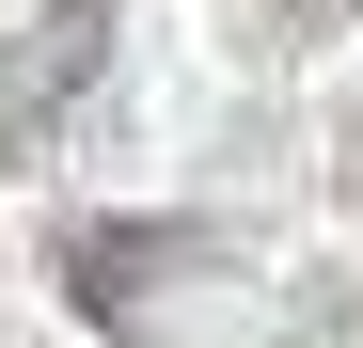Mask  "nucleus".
Masks as SVG:
<instances>
[{
	"label": "nucleus",
	"mask_w": 363,
	"mask_h": 348,
	"mask_svg": "<svg viewBox=\"0 0 363 348\" xmlns=\"http://www.w3.org/2000/svg\"><path fill=\"white\" fill-rule=\"evenodd\" d=\"M363 0H253V48H332Z\"/></svg>",
	"instance_id": "nucleus-3"
},
{
	"label": "nucleus",
	"mask_w": 363,
	"mask_h": 348,
	"mask_svg": "<svg viewBox=\"0 0 363 348\" xmlns=\"http://www.w3.org/2000/svg\"><path fill=\"white\" fill-rule=\"evenodd\" d=\"M206 269H221L206 222H48V285H64V317L111 332V348H158L174 285H206Z\"/></svg>",
	"instance_id": "nucleus-1"
},
{
	"label": "nucleus",
	"mask_w": 363,
	"mask_h": 348,
	"mask_svg": "<svg viewBox=\"0 0 363 348\" xmlns=\"http://www.w3.org/2000/svg\"><path fill=\"white\" fill-rule=\"evenodd\" d=\"M95 64H111V0H32V16L0 32V174L48 158V111L95 95Z\"/></svg>",
	"instance_id": "nucleus-2"
}]
</instances>
